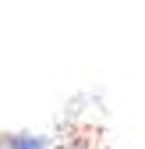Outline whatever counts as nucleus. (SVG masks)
<instances>
[{"mask_svg":"<svg viewBox=\"0 0 145 149\" xmlns=\"http://www.w3.org/2000/svg\"><path fill=\"white\" fill-rule=\"evenodd\" d=\"M0 149H46V139L43 135H11L4 139Z\"/></svg>","mask_w":145,"mask_h":149,"instance_id":"f257e3e1","label":"nucleus"}]
</instances>
